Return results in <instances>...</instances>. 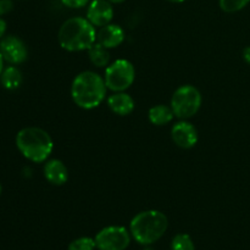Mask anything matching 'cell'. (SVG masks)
<instances>
[{"label": "cell", "mask_w": 250, "mask_h": 250, "mask_svg": "<svg viewBox=\"0 0 250 250\" xmlns=\"http://www.w3.org/2000/svg\"><path fill=\"white\" fill-rule=\"evenodd\" d=\"M250 2V0H219L220 9L227 14H234L243 10Z\"/></svg>", "instance_id": "cell-18"}, {"label": "cell", "mask_w": 250, "mask_h": 250, "mask_svg": "<svg viewBox=\"0 0 250 250\" xmlns=\"http://www.w3.org/2000/svg\"><path fill=\"white\" fill-rule=\"evenodd\" d=\"M5 32H6V22H5L4 19L0 17V39H2Z\"/></svg>", "instance_id": "cell-22"}, {"label": "cell", "mask_w": 250, "mask_h": 250, "mask_svg": "<svg viewBox=\"0 0 250 250\" xmlns=\"http://www.w3.org/2000/svg\"><path fill=\"white\" fill-rule=\"evenodd\" d=\"M171 250H195L194 242L189 234L180 233L171 242Z\"/></svg>", "instance_id": "cell-17"}, {"label": "cell", "mask_w": 250, "mask_h": 250, "mask_svg": "<svg viewBox=\"0 0 250 250\" xmlns=\"http://www.w3.org/2000/svg\"><path fill=\"white\" fill-rule=\"evenodd\" d=\"M131 232L124 226H107L95 236V244L99 250H126L131 243Z\"/></svg>", "instance_id": "cell-7"}, {"label": "cell", "mask_w": 250, "mask_h": 250, "mask_svg": "<svg viewBox=\"0 0 250 250\" xmlns=\"http://www.w3.org/2000/svg\"><path fill=\"white\" fill-rule=\"evenodd\" d=\"M173 114L172 109L170 106H166V105H155V106L150 107L148 112L149 121L151 122L155 126H164V125H167L168 122L172 121Z\"/></svg>", "instance_id": "cell-14"}, {"label": "cell", "mask_w": 250, "mask_h": 250, "mask_svg": "<svg viewBox=\"0 0 250 250\" xmlns=\"http://www.w3.org/2000/svg\"><path fill=\"white\" fill-rule=\"evenodd\" d=\"M0 194H1V185H0Z\"/></svg>", "instance_id": "cell-27"}, {"label": "cell", "mask_w": 250, "mask_h": 250, "mask_svg": "<svg viewBox=\"0 0 250 250\" xmlns=\"http://www.w3.org/2000/svg\"><path fill=\"white\" fill-rule=\"evenodd\" d=\"M134 78V66L126 59H119L105 70V84L107 89L112 92H125L133 84Z\"/></svg>", "instance_id": "cell-6"}, {"label": "cell", "mask_w": 250, "mask_h": 250, "mask_svg": "<svg viewBox=\"0 0 250 250\" xmlns=\"http://www.w3.org/2000/svg\"><path fill=\"white\" fill-rule=\"evenodd\" d=\"M2 71H4V58H2L1 53H0V76H1Z\"/></svg>", "instance_id": "cell-24"}, {"label": "cell", "mask_w": 250, "mask_h": 250, "mask_svg": "<svg viewBox=\"0 0 250 250\" xmlns=\"http://www.w3.org/2000/svg\"><path fill=\"white\" fill-rule=\"evenodd\" d=\"M243 59L248 65H250V45L243 49Z\"/></svg>", "instance_id": "cell-23"}, {"label": "cell", "mask_w": 250, "mask_h": 250, "mask_svg": "<svg viewBox=\"0 0 250 250\" xmlns=\"http://www.w3.org/2000/svg\"><path fill=\"white\" fill-rule=\"evenodd\" d=\"M0 81H1V84L5 89L15 90L20 88L23 78H22V73L19 68L15 67V66H9L2 71Z\"/></svg>", "instance_id": "cell-15"}, {"label": "cell", "mask_w": 250, "mask_h": 250, "mask_svg": "<svg viewBox=\"0 0 250 250\" xmlns=\"http://www.w3.org/2000/svg\"><path fill=\"white\" fill-rule=\"evenodd\" d=\"M58 39L67 51L88 50L97 42V31L84 17H71L60 27Z\"/></svg>", "instance_id": "cell-2"}, {"label": "cell", "mask_w": 250, "mask_h": 250, "mask_svg": "<svg viewBox=\"0 0 250 250\" xmlns=\"http://www.w3.org/2000/svg\"><path fill=\"white\" fill-rule=\"evenodd\" d=\"M44 177L54 186H62L68 180V171L65 164L58 159L46 161L44 165Z\"/></svg>", "instance_id": "cell-12"}, {"label": "cell", "mask_w": 250, "mask_h": 250, "mask_svg": "<svg viewBox=\"0 0 250 250\" xmlns=\"http://www.w3.org/2000/svg\"><path fill=\"white\" fill-rule=\"evenodd\" d=\"M125 32L119 24H106L97 32V42L107 49L119 46L124 42Z\"/></svg>", "instance_id": "cell-11"}, {"label": "cell", "mask_w": 250, "mask_h": 250, "mask_svg": "<svg viewBox=\"0 0 250 250\" xmlns=\"http://www.w3.org/2000/svg\"><path fill=\"white\" fill-rule=\"evenodd\" d=\"M166 1L173 2V4H181V2H185L187 1V0H166Z\"/></svg>", "instance_id": "cell-25"}, {"label": "cell", "mask_w": 250, "mask_h": 250, "mask_svg": "<svg viewBox=\"0 0 250 250\" xmlns=\"http://www.w3.org/2000/svg\"><path fill=\"white\" fill-rule=\"evenodd\" d=\"M16 146L20 153L32 163H44L54 148L50 134L38 127L22 128L16 136Z\"/></svg>", "instance_id": "cell-4"}, {"label": "cell", "mask_w": 250, "mask_h": 250, "mask_svg": "<svg viewBox=\"0 0 250 250\" xmlns=\"http://www.w3.org/2000/svg\"><path fill=\"white\" fill-rule=\"evenodd\" d=\"M202 105V94L194 85H181L171 98V109L181 120L194 116Z\"/></svg>", "instance_id": "cell-5"}, {"label": "cell", "mask_w": 250, "mask_h": 250, "mask_svg": "<svg viewBox=\"0 0 250 250\" xmlns=\"http://www.w3.org/2000/svg\"><path fill=\"white\" fill-rule=\"evenodd\" d=\"M88 55L92 63L97 67H104L109 65L110 61V53L109 49L103 46L98 42H95L89 49H88Z\"/></svg>", "instance_id": "cell-16"}, {"label": "cell", "mask_w": 250, "mask_h": 250, "mask_svg": "<svg viewBox=\"0 0 250 250\" xmlns=\"http://www.w3.org/2000/svg\"><path fill=\"white\" fill-rule=\"evenodd\" d=\"M114 7L109 0H92L88 4L87 20L94 27H104L111 22Z\"/></svg>", "instance_id": "cell-9"}, {"label": "cell", "mask_w": 250, "mask_h": 250, "mask_svg": "<svg viewBox=\"0 0 250 250\" xmlns=\"http://www.w3.org/2000/svg\"><path fill=\"white\" fill-rule=\"evenodd\" d=\"M107 106L114 114L120 116L129 115L134 110V100L125 92H115L107 98Z\"/></svg>", "instance_id": "cell-13"}, {"label": "cell", "mask_w": 250, "mask_h": 250, "mask_svg": "<svg viewBox=\"0 0 250 250\" xmlns=\"http://www.w3.org/2000/svg\"><path fill=\"white\" fill-rule=\"evenodd\" d=\"M95 248H97L95 239L90 237H81V238L73 239L67 247L68 250H94Z\"/></svg>", "instance_id": "cell-19"}, {"label": "cell", "mask_w": 250, "mask_h": 250, "mask_svg": "<svg viewBox=\"0 0 250 250\" xmlns=\"http://www.w3.org/2000/svg\"><path fill=\"white\" fill-rule=\"evenodd\" d=\"M111 4H121V2H124L125 0H109Z\"/></svg>", "instance_id": "cell-26"}, {"label": "cell", "mask_w": 250, "mask_h": 250, "mask_svg": "<svg viewBox=\"0 0 250 250\" xmlns=\"http://www.w3.org/2000/svg\"><path fill=\"white\" fill-rule=\"evenodd\" d=\"M168 221L165 214L158 210L139 212L129 224L131 236L142 246H150L165 234Z\"/></svg>", "instance_id": "cell-3"}, {"label": "cell", "mask_w": 250, "mask_h": 250, "mask_svg": "<svg viewBox=\"0 0 250 250\" xmlns=\"http://www.w3.org/2000/svg\"><path fill=\"white\" fill-rule=\"evenodd\" d=\"M12 9H14L12 0H0V17L11 12Z\"/></svg>", "instance_id": "cell-21"}, {"label": "cell", "mask_w": 250, "mask_h": 250, "mask_svg": "<svg viewBox=\"0 0 250 250\" xmlns=\"http://www.w3.org/2000/svg\"><path fill=\"white\" fill-rule=\"evenodd\" d=\"M0 53L4 60L11 65L22 63L28 55L26 44L16 36H7L0 39Z\"/></svg>", "instance_id": "cell-8"}, {"label": "cell", "mask_w": 250, "mask_h": 250, "mask_svg": "<svg viewBox=\"0 0 250 250\" xmlns=\"http://www.w3.org/2000/svg\"><path fill=\"white\" fill-rule=\"evenodd\" d=\"M65 6L71 7V9H81L84 7L85 5L89 4L90 0H60Z\"/></svg>", "instance_id": "cell-20"}, {"label": "cell", "mask_w": 250, "mask_h": 250, "mask_svg": "<svg viewBox=\"0 0 250 250\" xmlns=\"http://www.w3.org/2000/svg\"><path fill=\"white\" fill-rule=\"evenodd\" d=\"M106 95V84L102 76L93 71L78 73L71 85V97L77 106L90 110L98 107Z\"/></svg>", "instance_id": "cell-1"}, {"label": "cell", "mask_w": 250, "mask_h": 250, "mask_svg": "<svg viewBox=\"0 0 250 250\" xmlns=\"http://www.w3.org/2000/svg\"><path fill=\"white\" fill-rule=\"evenodd\" d=\"M171 138L173 143L182 149H190L197 144L198 132L197 128L190 122L183 121L173 125L171 129Z\"/></svg>", "instance_id": "cell-10"}]
</instances>
